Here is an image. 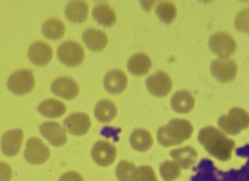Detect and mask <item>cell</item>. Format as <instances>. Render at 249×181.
<instances>
[{
    "label": "cell",
    "instance_id": "6da1fadb",
    "mask_svg": "<svg viewBox=\"0 0 249 181\" xmlns=\"http://www.w3.org/2000/svg\"><path fill=\"white\" fill-rule=\"evenodd\" d=\"M198 141L207 152L220 161L230 160L235 147L232 139L213 126H206L199 131Z\"/></svg>",
    "mask_w": 249,
    "mask_h": 181
},
{
    "label": "cell",
    "instance_id": "7a4b0ae2",
    "mask_svg": "<svg viewBox=\"0 0 249 181\" xmlns=\"http://www.w3.org/2000/svg\"><path fill=\"white\" fill-rule=\"evenodd\" d=\"M194 127L185 119H173L167 124L159 128L157 137L160 144L164 147L179 145L192 137Z\"/></svg>",
    "mask_w": 249,
    "mask_h": 181
},
{
    "label": "cell",
    "instance_id": "3957f363",
    "mask_svg": "<svg viewBox=\"0 0 249 181\" xmlns=\"http://www.w3.org/2000/svg\"><path fill=\"white\" fill-rule=\"evenodd\" d=\"M218 126L227 134L237 135L249 127V113L239 107L231 108L226 115L219 117Z\"/></svg>",
    "mask_w": 249,
    "mask_h": 181
},
{
    "label": "cell",
    "instance_id": "277c9868",
    "mask_svg": "<svg viewBox=\"0 0 249 181\" xmlns=\"http://www.w3.org/2000/svg\"><path fill=\"white\" fill-rule=\"evenodd\" d=\"M35 77L29 70L23 69L13 72L7 80L9 91L15 95H24L33 90Z\"/></svg>",
    "mask_w": 249,
    "mask_h": 181
},
{
    "label": "cell",
    "instance_id": "5b68a950",
    "mask_svg": "<svg viewBox=\"0 0 249 181\" xmlns=\"http://www.w3.org/2000/svg\"><path fill=\"white\" fill-rule=\"evenodd\" d=\"M57 55L60 61L66 66L76 67L84 61L85 51L76 41H65L59 46Z\"/></svg>",
    "mask_w": 249,
    "mask_h": 181
},
{
    "label": "cell",
    "instance_id": "8992f818",
    "mask_svg": "<svg viewBox=\"0 0 249 181\" xmlns=\"http://www.w3.org/2000/svg\"><path fill=\"white\" fill-rule=\"evenodd\" d=\"M211 50L220 57V59H228L236 50V42L231 35L225 32H217L213 34L209 41Z\"/></svg>",
    "mask_w": 249,
    "mask_h": 181
},
{
    "label": "cell",
    "instance_id": "52a82bcc",
    "mask_svg": "<svg viewBox=\"0 0 249 181\" xmlns=\"http://www.w3.org/2000/svg\"><path fill=\"white\" fill-rule=\"evenodd\" d=\"M24 156L26 161L31 164H43L50 158V149L42 140L32 137L27 141Z\"/></svg>",
    "mask_w": 249,
    "mask_h": 181
},
{
    "label": "cell",
    "instance_id": "ba28073f",
    "mask_svg": "<svg viewBox=\"0 0 249 181\" xmlns=\"http://www.w3.org/2000/svg\"><path fill=\"white\" fill-rule=\"evenodd\" d=\"M211 72L219 82H231L236 77L237 65L233 60L216 59L211 65Z\"/></svg>",
    "mask_w": 249,
    "mask_h": 181
},
{
    "label": "cell",
    "instance_id": "9c48e42d",
    "mask_svg": "<svg viewBox=\"0 0 249 181\" xmlns=\"http://www.w3.org/2000/svg\"><path fill=\"white\" fill-rule=\"evenodd\" d=\"M92 157L98 165L106 167L115 161L117 149L111 142L106 140H99L92 148Z\"/></svg>",
    "mask_w": 249,
    "mask_h": 181
},
{
    "label": "cell",
    "instance_id": "30bf717a",
    "mask_svg": "<svg viewBox=\"0 0 249 181\" xmlns=\"http://www.w3.org/2000/svg\"><path fill=\"white\" fill-rule=\"evenodd\" d=\"M149 92L157 97L167 96L173 88L171 77L162 71H159L151 75L146 82Z\"/></svg>",
    "mask_w": 249,
    "mask_h": 181
},
{
    "label": "cell",
    "instance_id": "8fae6325",
    "mask_svg": "<svg viewBox=\"0 0 249 181\" xmlns=\"http://www.w3.org/2000/svg\"><path fill=\"white\" fill-rule=\"evenodd\" d=\"M40 133L48 140V141L56 147L63 146L66 144L68 137L65 127L61 126L57 122L47 121L40 126Z\"/></svg>",
    "mask_w": 249,
    "mask_h": 181
},
{
    "label": "cell",
    "instance_id": "7c38bea8",
    "mask_svg": "<svg viewBox=\"0 0 249 181\" xmlns=\"http://www.w3.org/2000/svg\"><path fill=\"white\" fill-rule=\"evenodd\" d=\"M65 129L72 135H85L91 128V120L88 114L75 112L70 114L64 120Z\"/></svg>",
    "mask_w": 249,
    "mask_h": 181
},
{
    "label": "cell",
    "instance_id": "4fadbf2b",
    "mask_svg": "<svg viewBox=\"0 0 249 181\" xmlns=\"http://www.w3.org/2000/svg\"><path fill=\"white\" fill-rule=\"evenodd\" d=\"M23 144V131L12 129L5 132L1 139L2 152L7 156H15L20 152Z\"/></svg>",
    "mask_w": 249,
    "mask_h": 181
},
{
    "label": "cell",
    "instance_id": "5bb4252c",
    "mask_svg": "<svg viewBox=\"0 0 249 181\" xmlns=\"http://www.w3.org/2000/svg\"><path fill=\"white\" fill-rule=\"evenodd\" d=\"M28 57L33 64L37 66H45L52 60V47L45 42H34L29 47Z\"/></svg>",
    "mask_w": 249,
    "mask_h": 181
},
{
    "label": "cell",
    "instance_id": "9a60e30c",
    "mask_svg": "<svg viewBox=\"0 0 249 181\" xmlns=\"http://www.w3.org/2000/svg\"><path fill=\"white\" fill-rule=\"evenodd\" d=\"M51 90L54 94L58 95L61 98L71 100L78 95L79 86L72 78L59 77L53 81L51 85Z\"/></svg>",
    "mask_w": 249,
    "mask_h": 181
},
{
    "label": "cell",
    "instance_id": "2e32d148",
    "mask_svg": "<svg viewBox=\"0 0 249 181\" xmlns=\"http://www.w3.org/2000/svg\"><path fill=\"white\" fill-rule=\"evenodd\" d=\"M128 85V77L122 70H111L104 77V87L110 94L122 93Z\"/></svg>",
    "mask_w": 249,
    "mask_h": 181
},
{
    "label": "cell",
    "instance_id": "e0dca14e",
    "mask_svg": "<svg viewBox=\"0 0 249 181\" xmlns=\"http://www.w3.org/2000/svg\"><path fill=\"white\" fill-rule=\"evenodd\" d=\"M83 41L92 51H102L108 45V36L105 32L95 28H89L83 33Z\"/></svg>",
    "mask_w": 249,
    "mask_h": 181
},
{
    "label": "cell",
    "instance_id": "ac0fdd59",
    "mask_svg": "<svg viewBox=\"0 0 249 181\" xmlns=\"http://www.w3.org/2000/svg\"><path fill=\"white\" fill-rule=\"evenodd\" d=\"M194 96L186 90H180L176 92L171 100V105L175 112L179 114L189 113L195 106Z\"/></svg>",
    "mask_w": 249,
    "mask_h": 181
},
{
    "label": "cell",
    "instance_id": "d6986e66",
    "mask_svg": "<svg viewBox=\"0 0 249 181\" xmlns=\"http://www.w3.org/2000/svg\"><path fill=\"white\" fill-rule=\"evenodd\" d=\"M171 156L183 169H190L197 159V152L191 146H185L172 150Z\"/></svg>",
    "mask_w": 249,
    "mask_h": 181
},
{
    "label": "cell",
    "instance_id": "ffe728a7",
    "mask_svg": "<svg viewBox=\"0 0 249 181\" xmlns=\"http://www.w3.org/2000/svg\"><path fill=\"white\" fill-rule=\"evenodd\" d=\"M127 66L128 70L133 75L142 76L150 71L152 67V61L150 57L144 53H137L129 59Z\"/></svg>",
    "mask_w": 249,
    "mask_h": 181
},
{
    "label": "cell",
    "instance_id": "44dd1931",
    "mask_svg": "<svg viewBox=\"0 0 249 181\" xmlns=\"http://www.w3.org/2000/svg\"><path fill=\"white\" fill-rule=\"evenodd\" d=\"M89 14V6L85 1H70L65 9L66 17L72 22H84Z\"/></svg>",
    "mask_w": 249,
    "mask_h": 181
},
{
    "label": "cell",
    "instance_id": "7402d4cb",
    "mask_svg": "<svg viewBox=\"0 0 249 181\" xmlns=\"http://www.w3.org/2000/svg\"><path fill=\"white\" fill-rule=\"evenodd\" d=\"M130 143L135 150L144 152L151 149L154 140L148 130L135 129L130 136Z\"/></svg>",
    "mask_w": 249,
    "mask_h": 181
},
{
    "label": "cell",
    "instance_id": "603a6c76",
    "mask_svg": "<svg viewBox=\"0 0 249 181\" xmlns=\"http://www.w3.org/2000/svg\"><path fill=\"white\" fill-rule=\"evenodd\" d=\"M38 111L45 117L58 118L66 112V105L57 99H47L38 106Z\"/></svg>",
    "mask_w": 249,
    "mask_h": 181
},
{
    "label": "cell",
    "instance_id": "cb8c5ba5",
    "mask_svg": "<svg viewBox=\"0 0 249 181\" xmlns=\"http://www.w3.org/2000/svg\"><path fill=\"white\" fill-rule=\"evenodd\" d=\"M92 15L99 24L105 27L112 26L117 21V16L114 9L106 4H99L95 6Z\"/></svg>",
    "mask_w": 249,
    "mask_h": 181
},
{
    "label": "cell",
    "instance_id": "d4e9b609",
    "mask_svg": "<svg viewBox=\"0 0 249 181\" xmlns=\"http://www.w3.org/2000/svg\"><path fill=\"white\" fill-rule=\"evenodd\" d=\"M118 109L114 102L110 100H102L95 107V116L98 121L108 123L117 116Z\"/></svg>",
    "mask_w": 249,
    "mask_h": 181
},
{
    "label": "cell",
    "instance_id": "484cf974",
    "mask_svg": "<svg viewBox=\"0 0 249 181\" xmlns=\"http://www.w3.org/2000/svg\"><path fill=\"white\" fill-rule=\"evenodd\" d=\"M42 33L47 39L58 40L65 33V25L59 19L51 18L46 20L42 25Z\"/></svg>",
    "mask_w": 249,
    "mask_h": 181
},
{
    "label": "cell",
    "instance_id": "4316f807",
    "mask_svg": "<svg viewBox=\"0 0 249 181\" xmlns=\"http://www.w3.org/2000/svg\"><path fill=\"white\" fill-rule=\"evenodd\" d=\"M156 13L160 19V21L164 23H171L177 17V8L172 2L163 1L159 3L157 6Z\"/></svg>",
    "mask_w": 249,
    "mask_h": 181
},
{
    "label": "cell",
    "instance_id": "83f0119b",
    "mask_svg": "<svg viewBox=\"0 0 249 181\" xmlns=\"http://www.w3.org/2000/svg\"><path fill=\"white\" fill-rule=\"evenodd\" d=\"M137 168L134 163L123 160L116 169V174L119 181H134Z\"/></svg>",
    "mask_w": 249,
    "mask_h": 181
},
{
    "label": "cell",
    "instance_id": "f1b7e54d",
    "mask_svg": "<svg viewBox=\"0 0 249 181\" xmlns=\"http://www.w3.org/2000/svg\"><path fill=\"white\" fill-rule=\"evenodd\" d=\"M180 166L176 161H164L160 167L161 177L165 181H174L180 175Z\"/></svg>",
    "mask_w": 249,
    "mask_h": 181
},
{
    "label": "cell",
    "instance_id": "f546056e",
    "mask_svg": "<svg viewBox=\"0 0 249 181\" xmlns=\"http://www.w3.org/2000/svg\"><path fill=\"white\" fill-rule=\"evenodd\" d=\"M234 27L242 33H249V8L240 11L234 19Z\"/></svg>",
    "mask_w": 249,
    "mask_h": 181
},
{
    "label": "cell",
    "instance_id": "4dcf8cb0",
    "mask_svg": "<svg viewBox=\"0 0 249 181\" xmlns=\"http://www.w3.org/2000/svg\"><path fill=\"white\" fill-rule=\"evenodd\" d=\"M134 181H158V178L151 166L143 165L137 168Z\"/></svg>",
    "mask_w": 249,
    "mask_h": 181
},
{
    "label": "cell",
    "instance_id": "1f68e13d",
    "mask_svg": "<svg viewBox=\"0 0 249 181\" xmlns=\"http://www.w3.org/2000/svg\"><path fill=\"white\" fill-rule=\"evenodd\" d=\"M59 181H84V179H83L82 175H80L78 172L69 171L62 175Z\"/></svg>",
    "mask_w": 249,
    "mask_h": 181
},
{
    "label": "cell",
    "instance_id": "d6a6232c",
    "mask_svg": "<svg viewBox=\"0 0 249 181\" xmlns=\"http://www.w3.org/2000/svg\"><path fill=\"white\" fill-rule=\"evenodd\" d=\"M0 165H1V181H10L12 178L11 168L5 162H1Z\"/></svg>",
    "mask_w": 249,
    "mask_h": 181
}]
</instances>
